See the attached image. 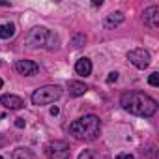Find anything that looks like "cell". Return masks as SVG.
I'll return each instance as SVG.
<instances>
[{"mask_svg":"<svg viewBox=\"0 0 159 159\" xmlns=\"http://www.w3.org/2000/svg\"><path fill=\"white\" fill-rule=\"evenodd\" d=\"M120 105L124 107V111H127L135 116L150 118L157 112V101L152 99L150 96L142 94V92H125V94H122Z\"/></svg>","mask_w":159,"mask_h":159,"instance_id":"1","label":"cell"},{"mask_svg":"<svg viewBox=\"0 0 159 159\" xmlns=\"http://www.w3.org/2000/svg\"><path fill=\"white\" fill-rule=\"evenodd\" d=\"M99 129H101V122L96 114H86L83 118L75 120L71 125H69V133L77 139V140H94L98 139L99 135Z\"/></svg>","mask_w":159,"mask_h":159,"instance_id":"2","label":"cell"},{"mask_svg":"<svg viewBox=\"0 0 159 159\" xmlns=\"http://www.w3.org/2000/svg\"><path fill=\"white\" fill-rule=\"evenodd\" d=\"M25 43H26V47H30V49H39V47L54 49L56 43H58V38H56L52 32H49L47 28L36 26V28H32V30L28 32Z\"/></svg>","mask_w":159,"mask_h":159,"instance_id":"3","label":"cell"},{"mask_svg":"<svg viewBox=\"0 0 159 159\" xmlns=\"http://www.w3.org/2000/svg\"><path fill=\"white\" fill-rule=\"evenodd\" d=\"M60 96H62L60 86H52V84H49V86H41V88H38V90L32 94V103L38 105V107H41V105H49V103H54Z\"/></svg>","mask_w":159,"mask_h":159,"instance_id":"4","label":"cell"},{"mask_svg":"<svg viewBox=\"0 0 159 159\" xmlns=\"http://www.w3.org/2000/svg\"><path fill=\"white\" fill-rule=\"evenodd\" d=\"M47 155L49 159H69L71 150L64 140H52L47 146Z\"/></svg>","mask_w":159,"mask_h":159,"instance_id":"5","label":"cell"},{"mask_svg":"<svg viewBox=\"0 0 159 159\" xmlns=\"http://www.w3.org/2000/svg\"><path fill=\"white\" fill-rule=\"evenodd\" d=\"M127 60L135 66V67H139V69H144V67H148L150 66V52L148 51H144V49H133V51H129L127 52Z\"/></svg>","mask_w":159,"mask_h":159,"instance_id":"6","label":"cell"},{"mask_svg":"<svg viewBox=\"0 0 159 159\" xmlns=\"http://www.w3.org/2000/svg\"><path fill=\"white\" fill-rule=\"evenodd\" d=\"M144 25L150 28H157L159 26V6H150L148 10H144L142 13Z\"/></svg>","mask_w":159,"mask_h":159,"instance_id":"7","label":"cell"},{"mask_svg":"<svg viewBox=\"0 0 159 159\" xmlns=\"http://www.w3.org/2000/svg\"><path fill=\"white\" fill-rule=\"evenodd\" d=\"M15 69L21 73V75H36L38 71H39V66L36 64V62H32V60H17L15 62Z\"/></svg>","mask_w":159,"mask_h":159,"instance_id":"8","label":"cell"},{"mask_svg":"<svg viewBox=\"0 0 159 159\" xmlns=\"http://www.w3.org/2000/svg\"><path fill=\"white\" fill-rule=\"evenodd\" d=\"M0 103H2L6 109H10V111H17V109H23V107H25L23 98L13 96V94H6V96H2V98H0Z\"/></svg>","mask_w":159,"mask_h":159,"instance_id":"9","label":"cell"},{"mask_svg":"<svg viewBox=\"0 0 159 159\" xmlns=\"http://www.w3.org/2000/svg\"><path fill=\"white\" fill-rule=\"evenodd\" d=\"M75 71H77L79 75H83V77L90 75V73H92V62H90L88 58H79L77 64H75Z\"/></svg>","mask_w":159,"mask_h":159,"instance_id":"10","label":"cell"},{"mask_svg":"<svg viewBox=\"0 0 159 159\" xmlns=\"http://www.w3.org/2000/svg\"><path fill=\"white\" fill-rule=\"evenodd\" d=\"M67 88H69V96H73V98L84 96V94H86V90H88V86H86L84 83H79V81H71Z\"/></svg>","mask_w":159,"mask_h":159,"instance_id":"11","label":"cell"},{"mask_svg":"<svg viewBox=\"0 0 159 159\" xmlns=\"http://www.w3.org/2000/svg\"><path fill=\"white\" fill-rule=\"evenodd\" d=\"M122 23H124V13H122V11H114V13L107 15V19H105V26H107V28L118 26V25H122Z\"/></svg>","mask_w":159,"mask_h":159,"instance_id":"12","label":"cell"},{"mask_svg":"<svg viewBox=\"0 0 159 159\" xmlns=\"http://www.w3.org/2000/svg\"><path fill=\"white\" fill-rule=\"evenodd\" d=\"M15 36V25L6 23V25H0V39H10Z\"/></svg>","mask_w":159,"mask_h":159,"instance_id":"13","label":"cell"},{"mask_svg":"<svg viewBox=\"0 0 159 159\" xmlns=\"http://www.w3.org/2000/svg\"><path fill=\"white\" fill-rule=\"evenodd\" d=\"M11 159H34V153L26 148H17V150H13Z\"/></svg>","mask_w":159,"mask_h":159,"instance_id":"14","label":"cell"},{"mask_svg":"<svg viewBox=\"0 0 159 159\" xmlns=\"http://www.w3.org/2000/svg\"><path fill=\"white\" fill-rule=\"evenodd\" d=\"M150 84H152V86H159V73H157V71H153V73L150 75Z\"/></svg>","mask_w":159,"mask_h":159,"instance_id":"15","label":"cell"},{"mask_svg":"<svg viewBox=\"0 0 159 159\" xmlns=\"http://www.w3.org/2000/svg\"><path fill=\"white\" fill-rule=\"evenodd\" d=\"M79 159H98V157H96V155H94L90 150H84L81 155H79Z\"/></svg>","mask_w":159,"mask_h":159,"instance_id":"16","label":"cell"},{"mask_svg":"<svg viewBox=\"0 0 159 159\" xmlns=\"http://www.w3.org/2000/svg\"><path fill=\"white\" fill-rule=\"evenodd\" d=\"M118 79V73L116 71H112V73H109V77H107V83H114Z\"/></svg>","mask_w":159,"mask_h":159,"instance_id":"17","label":"cell"},{"mask_svg":"<svg viewBox=\"0 0 159 159\" xmlns=\"http://www.w3.org/2000/svg\"><path fill=\"white\" fill-rule=\"evenodd\" d=\"M116 159H133V155H131V153H120Z\"/></svg>","mask_w":159,"mask_h":159,"instance_id":"18","label":"cell"},{"mask_svg":"<svg viewBox=\"0 0 159 159\" xmlns=\"http://www.w3.org/2000/svg\"><path fill=\"white\" fill-rule=\"evenodd\" d=\"M15 125H17V127H25V120H23V118H17V120H15Z\"/></svg>","mask_w":159,"mask_h":159,"instance_id":"19","label":"cell"},{"mask_svg":"<svg viewBox=\"0 0 159 159\" xmlns=\"http://www.w3.org/2000/svg\"><path fill=\"white\" fill-rule=\"evenodd\" d=\"M51 114L56 116V114H58V107H52V109H51Z\"/></svg>","mask_w":159,"mask_h":159,"instance_id":"20","label":"cell"},{"mask_svg":"<svg viewBox=\"0 0 159 159\" xmlns=\"http://www.w3.org/2000/svg\"><path fill=\"white\" fill-rule=\"evenodd\" d=\"M2 144H4V139H2V137H0V146H2Z\"/></svg>","mask_w":159,"mask_h":159,"instance_id":"21","label":"cell"},{"mask_svg":"<svg viewBox=\"0 0 159 159\" xmlns=\"http://www.w3.org/2000/svg\"><path fill=\"white\" fill-rule=\"evenodd\" d=\"M2 84H4V81H2V79H0V88H2Z\"/></svg>","mask_w":159,"mask_h":159,"instance_id":"22","label":"cell"},{"mask_svg":"<svg viewBox=\"0 0 159 159\" xmlns=\"http://www.w3.org/2000/svg\"><path fill=\"white\" fill-rule=\"evenodd\" d=\"M0 159H2V157H0Z\"/></svg>","mask_w":159,"mask_h":159,"instance_id":"23","label":"cell"}]
</instances>
